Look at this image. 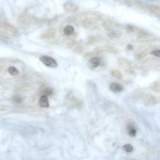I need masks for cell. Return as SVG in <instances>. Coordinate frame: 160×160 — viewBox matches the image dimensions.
Listing matches in <instances>:
<instances>
[{
    "instance_id": "603a6c76",
    "label": "cell",
    "mask_w": 160,
    "mask_h": 160,
    "mask_svg": "<svg viewBox=\"0 0 160 160\" xmlns=\"http://www.w3.org/2000/svg\"><path fill=\"white\" fill-rule=\"evenodd\" d=\"M103 26L104 28H105V29H106V30H108V31L110 30V29H111V27H112V25L110 23H109L108 21L105 22V23H103Z\"/></svg>"
},
{
    "instance_id": "6da1fadb",
    "label": "cell",
    "mask_w": 160,
    "mask_h": 160,
    "mask_svg": "<svg viewBox=\"0 0 160 160\" xmlns=\"http://www.w3.org/2000/svg\"><path fill=\"white\" fill-rule=\"evenodd\" d=\"M16 29L11 25L6 23H1L0 26V36L1 38H10L16 35Z\"/></svg>"
},
{
    "instance_id": "484cf974",
    "label": "cell",
    "mask_w": 160,
    "mask_h": 160,
    "mask_svg": "<svg viewBox=\"0 0 160 160\" xmlns=\"http://www.w3.org/2000/svg\"><path fill=\"white\" fill-rule=\"evenodd\" d=\"M151 54L155 56L160 57V50H154L151 52Z\"/></svg>"
},
{
    "instance_id": "9a60e30c",
    "label": "cell",
    "mask_w": 160,
    "mask_h": 160,
    "mask_svg": "<svg viewBox=\"0 0 160 160\" xmlns=\"http://www.w3.org/2000/svg\"><path fill=\"white\" fill-rule=\"evenodd\" d=\"M103 50H105V51L109 52V53H117L118 51V50H117V49L115 48H113V46H106L104 47Z\"/></svg>"
},
{
    "instance_id": "83f0119b",
    "label": "cell",
    "mask_w": 160,
    "mask_h": 160,
    "mask_svg": "<svg viewBox=\"0 0 160 160\" xmlns=\"http://www.w3.org/2000/svg\"><path fill=\"white\" fill-rule=\"evenodd\" d=\"M126 29L129 32H133V30H134V28L131 26V25H127L126 26Z\"/></svg>"
},
{
    "instance_id": "ffe728a7",
    "label": "cell",
    "mask_w": 160,
    "mask_h": 160,
    "mask_svg": "<svg viewBox=\"0 0 160 160\" xmlns=\"http://www.w3.org/2000/svg\"><path fill=\"white\" fill-rule=\"evenodd\" d=\"M9 110H10V108L8 106H5V105H1L0 106V113H6Z\"/></svg>"
},
{
    "instance_id": "ba28073f",
    "label": "cell",
    "mask_w": 160,
    "mask_h": 160,
    "mask_svg": "<svg viewBox=\"0 0 160 160\" xmlns=\"http://www.w3.org/2000/svg\"><path fill=\"white\" fill-rule=\"evenodd\" d=\"M18 21L19 23H21V25H29L31 22V19L29 16H26V15H23L21 16V17H19V19H18Z\"/></svg>"
},
{
    "instance_id": "ac0fdd59",
    "label": "cell",
    "mask_w": 160,
    "mask_h": 160,
    "mask_svg": "<svg viewBox=\"0 0 160 160\" xmlns=\"http://www.w3.org/2000/svg\"><path fill=\"white\" fill-rule=\"evenodd\" d=\"M111 74L116 79H121L122 78V74L118 70H112L111 71Z\"/></svg>"
},
{
    "instance_id": "4fadbf2b",
    "label": "cell",
    "mask_w": 160,
    "mask_h": 160,
    "mask_svg": "<svg viewBox=\"0 0 160 160\" xmlns=\"http://www.w3.org/2000/svg\"><path fill=\"white\" fill-rule=\"evenodd\" d=\"M128 131L129 135L132 137L135 136L136 134V130L134 126L132 125V124H129L128 126Z\"/></svg>"
},
{
    "instance_id": "7c38bea8",
    "label": "cell",
    "mask_w": 160,
    "mask_h": 160,
    "mask_svg": "<svg viewBox=\"0 0 160 160\" xmlns=\"http://www.w3.org/2000/svg\"><path fill=\"white\" fill-rule=\"evenodd\" d=\"M74 31V28L72 26H70V25L66 26L64 28V30H63L64 34L66 35V36H70V35H73Z\"/></svg>"
},
{
    "instance_id": "3957f363",
    "label": "cell",
    "mask_w": 160,
    "mask_h": 160,
    "mask_svg": "<svg viewBox=\"0 0 160 160\" xmlns=\"http://www.w3.org/2000/svg\"><path fill=\"white\" fill-rule=\"evenodd\" d=\"M66 101H68V105H71V106H74V107L76 108L79 107L81 106V103H80L79 101L76 98L74 97L73 95H71V94L67 95Z\"/></svg>"
},
{
    "instance_id": "d6986e66",
    "label": "cell",
    "mask_w": 160,
    "mask_h": 160,
    "mask_svg": "<svg viewBox=\"0 0 160 160\" xmlns=\"http://www.w3.org/2000/svg\"><path fill=\"white\" fill-rule=\"evenodd\" d=\"M31 88L28 86H27V85H23V86H21L20 87H19V88H18L17 89V91H19V92H27V91H29L30 90Z\"/></svg>"
},
{
    "instance_id": "9c48e42d",
    "label": "cell",
    "mask_w": 160,
    "mask_h": 160,
    "mask_svg": "<svg viewBox=\"0 0 160 160\" xmlns=\"http://www.w3.org/2000/svg\"><path fill=\"white\" fill-rule=\"evenodd\" d=\"M89 63L92 67H93V68H97L98 66H99V64H100L101 59L98 57L93 58L90 59Z\"/></svg>"
},
{
    "instance_id": "8992f818",
    "label": "cell",
    "mask_w": 160,
    "mask_h": 160,
    "mask_svg": "<svg viewBox=\"0 0 160 160\" xmlns=\"http://www.w3.org/2000/svg\"><path fill=\"white\" fill-rule=\"evenodd\" d=\"M109 89L115 93H118L123 90V86L117 83H111L109 85Z\"/></svg>"
},
{
    "instance_id": "f1b7e54d",
    "label": "cell",
    "mask_w": 160,
    "mask_h": 160,
    "mask_svg": "<svg viewBox=\"0 0 160 160\" xmlns=\"http://www.w3.org/2000/svg\"><path fill=\"white\" fill-rule=\"evenodd\" d=\"M126 48H127V49L128 50H132L133 49V46L131 44H128V45H127V46H126Z\"/></svg>"
},
{
    "instance_id": "cb8c5ba5",
    "label": "cell",
    "mask_w": 160,
    "mask_h": 160,
    "mask_svg": "<svg viewBox=\"0 0 160 160\" xmlns=\"http://www.w3.org/2000/svg\"><path fill=\"white\" fill-rule=\"evenodd\" d=\"M124 149L126 152H131L133 151V146L131 144H128L124 146Z\"/></svg>"
},
{
    "instance_id": "4316f807",
    "label": "cell",
    "mask_w": 160,
    "mask_h": 160,
    "mask_svg": "<svg viewBox=\"0 0 160 160\" xmlns=\"http://www.w3.org/2000/svg\"><path fill=\"white\" fill-rule=\"evenodd\" d=\"M145 53H138V54H136L135 56V58L136 59H137V60H139V59H141L142 58H143L145 56Z\"/></svg>"
},
{
    "instance_id": "52a82bcc",
    "label": "cell",
    "mask_w": 160,
    "mask_h": 160,
    "mask_svg": "<svg viewBox=\"0 0 160 160\" xmlns=\"http://www.w3.org/2000/svg\"><path fill=\"white\" fill-rule=\"evenodd\" d=\"M39 104L41 107L43 108H48L50 106V104H49V101L48 96H44V95H42L40 98V100H39Z\"/></svg>"
},
{
    "instance_id": "5b68a950",
    "label": "cell",
    "mask_w": 160,
    "mask_h": 160,
    "mask_svg": "<svg viewBox=\"0 0 160 160\" xmlns=\"http://www.w3.org/2000/svg\"><path fill=\"white\" fill-rule=\"evenodd\" d=\"M64 8L66 11L70 13L76 12L78 10V7L71 2H66L64 4Z\"/></svg>"
},
{
    "instance_id": "e0dca14e",
    "label": "cell",
    "mask_w": 160,
    "mask_h": 160,
    "mask_svg": "<svg viewBox=\"0 0 160 160\" xmlns=\"http://www.w3.org/2000/svg\"><path fill=\"white\" fill-rule=\"evenodd\" d=\"M121 34L118 31H111L108 34L109 37L111 39L119 38L121 37Z\"/></svg>"
},
{
    "instance_id": "277c9868",
    "label": "cell",
    "mask_w": 160,
    "mask_h": 160,
    "mask_svg": "<svg viewBox=\"0 0 160 160\" xmlns=\"http://www.w3.org/2000/svg\"><path fill=\"white\" fill-rule=\"evenodd\" d=\"M56 36V31L53 29H49L44 31L41 35V38L43 40H51Z\"/></svg>"
},
{
    "instance_id": "d4e9b609",
    "label": "cell",
    "mask_w": 160,
    "mask_h": 160,
    "mask_svg": "<svg viewBox=\"0 0 160 160\" xmlns=\"http://www.w3.org/2000/svg\"><path fill=\"white\" fill-rule=\"evenodd\" d=\"M126 61V60H124V59L123 58H119L118 59L116 62H117V63H118L119 64H120V65H125Z\"/></svg>"
},
{
    "instance_id": "7402d4cb",
    "label": "cell",
    "mask_w": 160,
    "mask_h": 160,
    "mask_svg": "<svg viewBox=\"0 0 160 160\" xmlns=\"http://www.w3.org/2000/svg\"><path fill=\"white\" fill-rule=\"evenodd\" d=\"M12 100L15 103L19 104L23 101V98L20 97V96H15V97L13 98Z\"/></svg>"
},
{
    "instance_id": "5bb4252c",
    "label": "cell",
    "mask_w": 160,
    "mask_h": 160,
    "mask_svg": "<svg viewBox=\"0 0 160 160\" xmlns=\"http://www.w3.org/2000/svg\"><path fill=\"white\" fill-rule=\"evenodd\" d=\"M8 71L11 75L16 76L19 74V70L14 66H10L8 69Z\"/></svg>"
},
{
    "instance_id": "7a4b0ae2",
    "label": "cell",
    "mask_w": 160,
    "mask_h": 160,
    "mask_svg": "<svg viewBox=\"0 0 160 160\" xmlns=\"http://www.w3.org/2000/svg\"><path fill=\"white\" fill-rule=\"evenodd\" d=\"M40 60L44 65L50 68H56L58 66V63L55 60L48 56H42L40 58Z\"/></svg>"
},
{
    "instance_id": "8fae6325",
    "label": "cell",
    "mask_w": 160,
    "mask_h": 160,
    "mask_svg": "<svg viewBox=\"0 0 160 160\" xmlns=\"http://www.w3.org/2000/svg\"><path fill=\"white\" fill-rule=\"evenodd\" d=\"M81 25H82V26L83 27L86 28L92 29L93 27H94V25L92 21L89 19H83L82 21V22H81Z\"/></svg>"
},
{
    "instance_id": "2e32d148",
    "label": "cell",
    "mask_w": 160,
    "mask_h": 160,
    "mask_svg": "<svg viewBox=\"0 0 160 160\" xmlns=\"http://www.w3.org/2000/svg\"><path fill=\"white\" fill-rule=\"evenodd\" d=\"M41 93L44 96H51V95H53V89H52L50 88H46L45 89H43V92Z\"/></svg>"
},
{
    "instance_id": "44dd1931",
    "label": "cell",
    "mask_w": 160,
    "mask_h": 160,
    "mask_svg": "<svg viewBox=\"0 0 160 160\" xmlns=\"http://www.w3.org/2000/svg\"><path fill=\"white\" fill-rule=\"evenodd\" d=\"M83 48L81 45L76 46L75 48L74 49V52L78 53V54H81L83 53Z\"/></svg>"
},
{
    "instance_id": "30bf717a",
    "label": "cell",
    "mask_w": 160,
    "mask_h": 160,
    "mask_svg": "<svg viewBox=\"0 0 160 160\" xmlns=\"http://www.w3.org/2000/svg\"><path fill=\"white\" fill-rule=\"evenodd\" d=\"M88 16L89 18H90L91 19H93V20H96V21H101L103 19V17L101 15H99L98 13H95V12H90L89 13V14L88 15Z\"/></svg>"
}]
</instances>
